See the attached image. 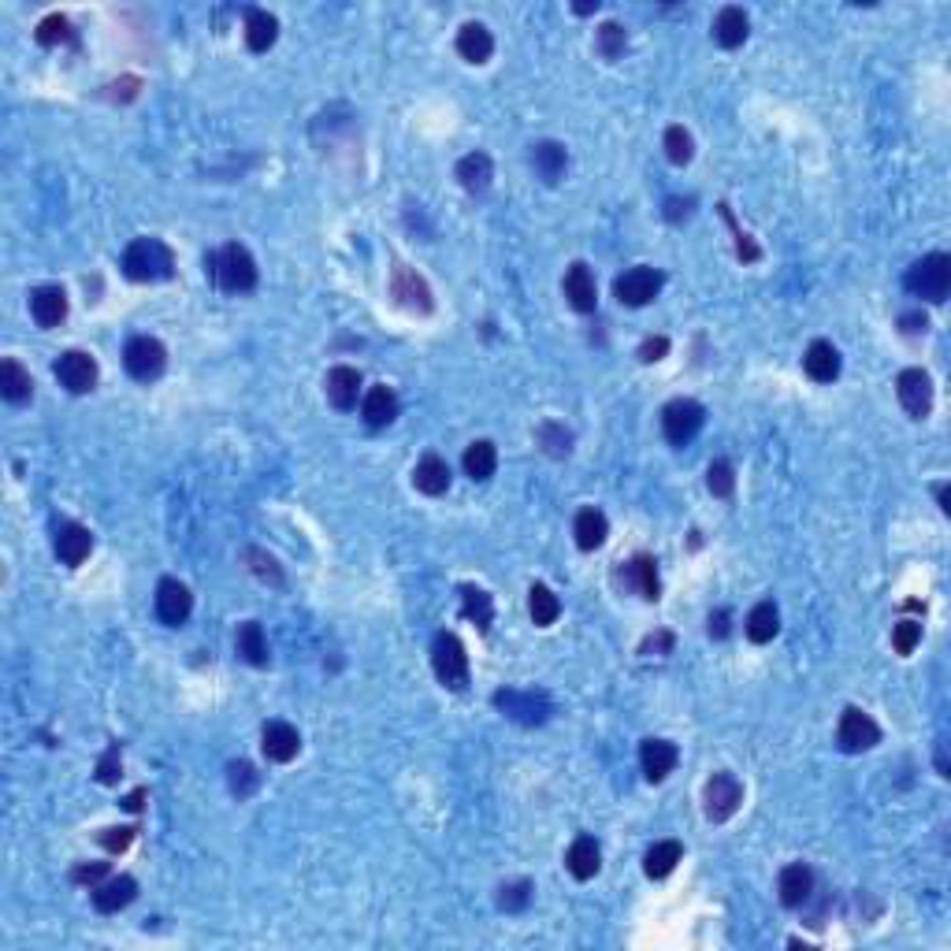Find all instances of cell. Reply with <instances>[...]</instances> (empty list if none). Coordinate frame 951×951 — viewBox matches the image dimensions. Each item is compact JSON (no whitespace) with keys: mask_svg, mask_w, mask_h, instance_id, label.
Listing matches in <instances>:
<instances>
[{"mask_svg":"<svg viewBox=\"0 0 951 951\" xmlns=\"http://www.w3.org/2000/svg\"><path fill=\"white\" fill-rule=\"evenodd\" d=\"M123 272L134 283H164L175 275V257L160 238H134L123 253Z\"/></svg>","mask_w":951,"mask_h":951,"instance_id":"cell-1","label":"cell"},{"mask_svg":"<svg viewBox=\"0 0 951 951\" xmlns=\"http://www.w3.org/2000/svg\"><path fill=\"white\" fill-rule=\"evenodd\" d=\"M209 272L223 294H249V290L257 287V264L249 257V249L238 246V242H227V246H220L212 253Z\"/></svg>","mask_w":951,"mask_h":951,"instance_id":"cell-2","label":"cell"},{"mask_svg":"<svg viewBox=\"0 0 951 951\" xmlns=\"http://www.w3.org/2000/svg\"><path fill=\"white\" fill-rule=\"evenodd\" d=\"M903 287L911 290L914 298L940 305L951 294V257L948 253H929L922 261H914L903 275Z\"/></svg>","mask_w":951,"mask_h":951,"instance_id":"cell-3","label":"cell"},{"mask_svg":"<svg viewBox=\"0 0 951 951\" xmlns=\"http://www.w3.org/2000/svg\"><path fill=\"white\" fill-rule=\"evenodd\" d=\"M431 669H435V677H439L443 688H469V654H465V643L454 632H439L435 636V643H431Z\"/></svg>","mask_w":951,"mask_h":951,"instance_id":"cell-4","label":"cell"},{"mask_svg":"<svg viewBox=\"0 0 951 951\" xmlns=\"http://www.w3.org/2000/svg\"><path fill=\"white\" fill-rule=\"evenodd\" d=\"M662 287H665V275L658 272V268H651V264H639V268H628L625 275H617L613 298L621 301V305H628V309H643V305H651V301L662 294Z\"/></svg>","mask_w":951,"mask_h":951,"instance_id":"cell-5","label":"cell"},{"mask_svg":"<svg viewBox=\"0 0 951 951\" xmlns=\"http://www.w3.org/2000/svg\"><path fill=\"white\" fill-rule=\"evenodd\" d=\"M123 368H127L131 379H138V383H153V379H160L164 376V368H168V350H164V342L149 339V335L131 339L127 342V350H123Z\"/></svg>","mask_w":951,"mask_h":951,"instance_id":"cell-6","label":"cell"},{"mask_svg":"<svg viewBox=\"0 0 951 951\" xmlns=\"http://www.w3.org/2000/svg\"><path fill=\"white\" fill-rule=\"evenodd\" d=\"M836 743H840V751H847V755H862V751H870V747L881 743V729H877V721H873L866 710L847 706L844 714H840Z\"/></svg>","mask_w":951,"mask_h":951,"instance_id":"cell-7","label":"cell"},{"mask_svg":"<svg viewBox=\"0 0 951 951\" xmlns=\"http://www.w3.org/2000/svg\"><path fill=\"white\" fill-rule=\"evenodd\" d=\"M740 803H743V784L732 777V773H714L710 781H706V788H703V810H706V818L714 821V825H721V821H729L736 810H740Z\"/></svg>","mask_w":951,"mask_h":951,"instance_id":"cell-8","label":"cell"},{"mask_svg":"<svg viewBox=\"0 0 951 951\" xmlns=\"http://www.w3.org/2000/svg\"><path fill=\"white\" fill-rule=\"evenodd\" d=\"M703 405L691 402V398H677V402H669L662 409V431L665 439L673 446H688L695 435H699V428H703Z\"/></svg>","mask_w":951,"mask_h":951,"instance_id":"cell-9","label":"cell"},{"mask_svg":"<svg viewBox=\"0 0 951 951\" xmlns=\"http://www.w3.org/2000/svg\"><path fill=\"white\" fill-rule=\"evenodd\" d=\"M56 379H60V387H67L71 394H90L93 387H97V361H93L90 353L82 350H67L60 353V361L53 365Z\"/></svg>","mask_w":951,"mask_h":951,"instance_id":"cell-10","label":"cell"},{"mask_svg":"<svg viewBox=\"0 0 951 951\" xmlns=\"http://www.w3.org/2000/svg\"><path fill=\"white\" fill-rule=\"evenodd\" d=\"M896 394H899V405L907 409V417L914 420L929 417V409H933V379H929V372H922V368L899 372Z\"/></svg>","mask_w":951,"mask_h":951,"instance_id":"cell-11","label":"cell"},{"mask_svg":"<svg viewBox=\"0 0 951 951\" xmlns=\"http://www.w3.org/2000/svg\"><path fill=\"white\" fill-rule=\"evenodd\" d=\"M391 298L398 301L402 309H409V313H431V309H435L428 283H424L413 268H405V264H398L391 272Z\"/></svg>","mask_w":951,"mask_h":951,"instance_id":"cell-12","label":"cell"},{"mask_svg":"<svg viewBox=\"0 0 951 951\" xmlns=\"http://www.w3.org/2000/svg\"><path fill=\"white\" fill-rule=\"evenodd\" d=\"M190 610H194V595H190V587L179 584V580H160L157 584V617L164 621V625L179 628L190 621Z\"/></svg>","mask_w":951,"mask_h":951,"instance_id":"cell-13","label":"cell"},{"mask_svg":"<svg viewBox=\"0 0 951 951\" xmlns=\"http://www.w3.org/2000/svg\"><path fill=\"white\" fill-rule=\"evenodd\" d=\"M495 706L502 714L513 717V721H521V725H543L550 714V703L543 695H535V691H498Z\"/></svg>","mask_w":951,"mask_h":951,"instance_id":"cell-14","label":"cell"},{"mask_svg":"<svg viewBox=\"0 0 951 951\" xmlns=\"http://www.w3.org/2000/svg\"><path fill=\"white\" fill-rule=\"evenodd\" d=\"M53 547H56V558L75 569V565H82V561L90 558L93 535H90V528H82V524H75V521H60L56 524V535H53Z\"/></svg>","mask_w":951,"mask_h":951,"instance_id":"cell-15","label":"cell"},{"mask_svg":"<svg viewBox=\"0 0 951 951\" xmlns=\"http://www.w3.org/2000/svg\"><path fill=\"white\" fill-rule=\"evenodd\" d=\"M261 747L264 755H268V762H279V766H287V762H294L301 751V736L298 729L290 725V721H268L261 732Z\"/></svg>","mask_w":951,"mask_h":951,"instance_id":"cell-16","label":"cell"},{"mask_svg":"<svg viewBox=\"0 0 951 951\" xmlns=\"http://www.w3.org/2000/svg\"><path fill=\"white\" fill-rule=\"evenodd\" d=\"M680 762V751L677 743L669 740H643V747H639V766H643V777L651 784H662L673 769H677Z\"/></svg>","mask_w":951,"mask_h":951,"instance_id":"cell-17","label":"cell"},{"mask_svg":"<svg viewBox=\"0 0 951 951\" xmlns=\"http://www.w3.org/2000/svg\"><path fill=\"white\" fill-rule=\"evenodd\" d=\"M93 892V907L101 914H119L123 907H131L134 896H138V881L127 877V873H116V877H105Z\"/></svg>","mask_w":951,"mask_h":951,"instance_id":"cell-18","label":"cell"},{"mask_svg":"<svg viewBox=\"0 0 951 951\" xmlns=\"http://www.w3.org/2000/svg\"><path fill=\"white\" fill-rule=\"evenodd\" d=\"M561 290H565V301L573 305L576 313H595V305H599V287H595V275H591V268H587L584 261H576L573 268L565 272Z\"/></svg>","mask_w":951,"mask_h":951,"instance_id":"cell-19","label":"cell"},{"mask_svg":"<svg viewBox=\"0 0 951 951\" xmlns=\"http://www.w3.org/2000/svg\"><path fill=\"white\" fill-rule=\"evenodd\" d=\"M324 391H327V402L335 405L339 413H350L353 405H357V398H361V372L350 365H335L324 379Z\"/></svg>","mask_w":951,"mask_h":951,"instance_id":"cell-20","label":"cell"},{"mask_svg":"<svg viewBox=\"0 0 951 951\" xmlns=\"http://www.w3.org/2000/svg\"><path fill=\"white\" fill-rule=\"evenodd\" d=\"M621 584L632 587L639 599L647 602H658L662 599V580H658V561L647 558V554H639V558H632L621 569Z\"/></svg>","mask_w":951,"mask_h":951,"instance_id":"cell-21","label":"cell"},{"mask_svg":"<svg viewBox=\"0 0 951 951\" xmlns=\"http://www.w3.org/2000/svg\"><path fill=\"white\" fill-rule=\"evenodd\" d=\"M814 892V870L807 862H788L777 877V896H781L784 907H803Z\"/></svg>","mask_w":951,"mask_h":951,"instance_id":"cell-22","label":"cell"},{"mask_svg":"<svg viewBox=\"0 0 951 951\" xmlns=\"http://www.w3.org/2000/svg\"><path fill=\"white\" fill-rule=\"evenodd\" d=\"M30 316L38 327H60L67 320L64 287H38L30 294Z\"/></svg>","mask_w":951,"mask_h":951,"instance_id":"cell-23","label":"cell"},{"mask_svg":"<svg viewBox=\"0 0 951 951\" xmlns=\"http://www.w3.org/2000/svg\"><path fill=\"white\" fill-rule=\"evenodd\" d=\"M413 487H417L420 495L428 498H439L450 491V465H446L439 454H428L417 461V469H413Z\"/></svg>","mask_w":951,"mask_h":951,"instance_id":"cell-24","label":"cell"},{"mask_svg":"<svg viewBox=\"0 0 951 951\" xmlns=\"http://www.w3.org/2000/svg\"><path fill=\"white\" fill-rule=\"evenodd\" d=\"M747 34H751V19H747L743 8L729 4V8H721V12L714 15V41L721 49H740L743 41H747Z\"/></svg>","mask_w":951,"mask_h":951,"instance_id":"cell-25","label":"cell"},{"mask_svg":"<svg viewBox=\"0 0 951 951\" xmlns=\"http://www.w3.org/2000/svg\"><path fill=\"white\" fill-rule=\"evenodd\" d=\"M803 368H807V376L814 383H833L840 376V350L825 339L810 342L807 353H803Z\"/></svg>","mask_w":951,"mask_h":951,"instance_id":"cell-26","label":"cell"},{"mask_svg":"<svg viewBox=\"0 0 951 951\" xmlns=\"http://www.w3.org/2000/svg\"><path fill=\"white\" fill-rule=\"evenodd\" d=\"M532 168L547 186L561 183V175H565V168H569V153H565V145L561 142H535L532 145Z\"/></svg>","mask_w":951,"mask_h":951,"instance_id":"cell-27","label":"cell"},{"mask_svg":"<svg viewBox=\"0 0 951 951\" xmlns=\"http://www.w3.org/2000/svg\"><path fill=\"white\" fill-rule=\"evenodd\" d=\"M602 866V851L591 836H576L573 847L565 851V870L573 873L576 881H591Z\"/></svg>","mask_w":951,"mask_h":951,"instance_id":"cell-28","label":"cell"},{"mask_svg":"<svg viewBox=\"0 0 951 951\" xmlns=\"http://www.w3.org/2000/svg\"><path fill=\"white\" fill-rule=\"evenodd\" d=\"M457 53H461V60H469V64H487L491 53H495L491 30L483 27V23H465V27L457 30Z\"/></svg>","mask_w":951,"mask_h":951,"instance_id":"cell-29","label":"cell"},{"mask_svg":"<svg viewBox=\"0 0 951 951\" xmlns=\"http://www.w3.org/2000/svg\"><path fill=\"white\" fill-rule=\"evenodd\" d=\"M573 535H576V547L580 550H599L602 543H606V535H610L606 513L595 506L580 509V513H576V524H573Z\"/></svg>","mask_w":951,"mask_h":951,"instance_id":"cell-30","label":"cell"},{"mask_svg":"<svg viewBox=\"0 0 951 951\" xmlns=\"http://www.w3.org/2000/svg\"><path fill=\"white\" fill-rule=\"evenodd\" d=\"M491 179H495V164H491V157L480 153V149L457 160V183L465 186L469 194H483V190L491 186Z\"/></svg>","mask_w":951,"mask_h":951,"instance_id":"cell-31","label":"cell"},{"mask_svg":"<svg viewBox=\"0 0 951 951\" xmlns=\"http://www.w3.org/2000/svg\"><path fill=\"white\" fill-rule=\"evenodd\" d=\"M361 413H365L368 428H387V424L398 417V394H394L387 383H379V387H372V391L365 394Z\"/></svg>","mask_w":951,"mask_h":951,"instance_id":"cell-32","label":"cell"},{"mask_svg":"<svg viewBox=\"0 0 951 951\" xmlns=\"http://www.w3.org/2000/svg\"><path fill=\"white\" fill-rule=\"evenodd\" d=\"M0 394L8 398L12 405H23L34 398V379H30V372L19 361H0Z\"/></svg>","mask_w":951,"mask_h":951,"instance_id":"cell-33","label":"cell"},{"mask_svg":"<svg viewBox=\"0 0 951 951\" xmlns=\"http://www.w3.org/2000/svg\"><path fill=\"white\" fill-rule=\"evenodd\" d=\"M684 859V847H680V840H658V844L643 855V873L647 877H654V881H662V877H669V873L677 870V862Z\"/></svg>","mask_w":951,"mask_h":951,"instance_id":"cell-34","label":"cell"},{"mask_svg":"<svg viewBox=\"0 0 951 951\" xmlns=\"http://www.w3.org/2000/svg\"><path fill=\"white\" fill-rule=\"evenodd\" d=\"M235 651L242 662L249 665H268V639H264V628L257 621H242L235 632Z\"/></svg>","mask_w":951,"mask_h":951,"instance_id":"cell-35","label":"cell"},{"mask_svg":"<svg viewBox=\"0 0 951 951\" xmlns=\"http://www.w3.org/2000/svg\"><path fill=\"white\" fill-rule=\"evenodd\" d=\"M275 38H279V19H275L272 12L253 8V12L246 15V45L253 53H268L275 45Z\"/></svg>","mask_w":951,"mask_h":951,"instance_id":"cell-36","label":"cell"},{"mask_svg":"<svg viewBox=\"0 0 951 951\" xmlns=\"http://www.w3.org/2000/svg\"><path fill=\"white\" fill-rule=\"evenodd\" d=\"M461 465H465V476H469V480H476V483L491 480L498 469L495 443H491V439H476V443L465 450V461H461Z\"/></svg>","mask_w":951,"mask_h":951,"instance_id":"cell-37","label":"cell"},{"mask_svg":"<svg viewBox=\"0 0 951 951\" xmlns=\"http://www.w3.org/2000/svg\"><path fill=\"white\" fill-rule=\"evenodd\" d=\"M781 632V613L773 602H758L755 610L747 613V639L751 643H769V639Z\"/></svg>","mask_w":951,"mask_h":951,"instance_id":"cell-38","label":"cell"},{"mask_svg":"<svg viewBox=\"0 0 951 951\" xmlns=\"http://www.w3.org/2000/svg\"><path fill=\"white\" fill-rule=\"evenodd\" d=\"M528 613H532V621L539 628H550L561 617L558 595H554L547 584H532V591H528Z\"/></svg>","mask_w":951,"mask_h":951,"instance_id":"cell-39","label":"cell"},{"mask_svg":"<svg viewBox=\"0 0 951 951\" xmlns=\"http://www.w3.org/2000/svg\"><path fill=\"white\" fill-rule=\"evenodd\" d=\"M461 610H465V617L476 621L483 632L491 628V613H495V606H491V595H487L483 587H472V584L461 587Z\"/></svg>","mask_w":951,"mask_h":951,"instance_id":"cell-40","label":"cell"},{"mask_svg":"<svg viewBox=\"0 0 951 951\" xmlns=\"http://www.w3.org/2000/svg\"><path fill=\"white\" fill-rule=\"evenodd\" d=\"M535 439H539V446H543L550 457H569V450H573V431L565 428V424H558V420L539 424Z\"/></svg>","mask_w":951,"mask_h":951,"instance_id":"cell-41","label":"cell"},{"mask_svg":"<svg viewBox=\"0 0 951 951\" xmlns=\"http://www.w3.org/2000/svg\"><path fill=\"white\" fill-rule=\"evenodd\" d=\"M595 49H599L602 60H621L628 49V34L621 23H602L599 38H595Z\"/></svg>","mask_w":951,"mask_h":951,"instance_id":"cell-42","label":"cell"},{"mask_svg":"<svg viewBox=\"0 0 951 951\" xmlns=\"http://www.w3.org/2000/svg\"><path fill=\"white\" fill-rule=\"evenodd\" d=\"M706 487H710L714 498H732V491H736V469H732L725 457H717L714 465L706 469Z\"/></svg>","mask_w":951,"mask_h":951,"instance_id":"cell-43","label":"cell"},{"mask_svg":"<svg viewBox=\"0 0 951 951\" xmlns=\"http://www.w3.org/2000/svg\"><path fill=\"white\" fill-rule=\"evenodd\" d=\"M665 157L673 160L677 168L691 164V157H695V142H691V134L684 131V127H669V131H665Z\"/></svg>","mask_w":951,"mask_h":951,"instance_id":"cell-44","label":"cell"},{"mask_svg":"<svg viewBox=\"0 0 951 951\" xmlns=\"http://www.w3.org/2000/svg\"><path fill=\"white\" fill-rule=\"evenodd\" d=\"M227 784H231V792H235L238 799H249V795L257 792V784H261V773L249 766V762H231V766H227Z\"/></svg>","mask_w":951,"mask_h":951,"instance_id":"cell-45","label":"cell"},{"mask_svg":"<svg viewBox=\"0 0 951 951\" xmlns=\"http://www.w3.org/2000/svg\"><path fill=\"white\" fill-rule=\"evenodd\" d=\"M532 903V881H509L498 888V907L506 914H517Z\"/></svg>","mask_w":951,"mask_h":951,"instance_id":"cell-46","label":"cell"},{"mask_svg":"<svg viewBox=\"0 0 951 951\" xmlns=\"http://www.w3.org/2000/svg\"><path fill=\"white\" fill-rule=\"evenodd\" d=\"M918 643H922V621H899V625H892V647H896V654H914Z\"/></svg>","mask_w":951,"mask_h":951,"instance_id":"cell-47","label":"cell"},{"mask_svg":"<svg viewBox=\"0 0 951 951\" xmlns=\"http://www.w3.org/2000/svg\"><path fill=\"white\" fill-rule=\"evenodd\" d=\"M717 212H721V220H725V223L732 227V238H736V253H740V261H747V264L758 261L762 253H758V246L751 242V235H743L740 227H736V220H732V209H729V205H717Z\"/></svg>","mask_w":951,"mask_h":951,"instance_id":"cell-48","label":"cell"},{"mask_svg":"<svg viewBox=\"0 0 951 951\" xmlns=\"http://www.w3.org/2000/svg\"><path fill=\"white\" fill-rule=\"evenodd\" d=\"M71 38V23H67V15H49V19H41L38 23V41L41 45H60V41Z\"/></svg>","mask_w":951,"mask_h":951,"instance_id":"cell-49","label":"cell"},{"mask_svg":"<svg viewBox=\"0 0 951 951\" xmlns=\"http://www.w3.org/2000/svg\"><path fill=\"white\" fill-rule=\"evenodd\" d=\"M134 833H138L134 825H119V829H105V833L97 836V840H101V847H105V851L119 855V851H127V847L134 844Z\"/></svg>","mask_w":951,"mask_h":951,"instance_id":"cell-50","label":"cell"},{"mask_svg":"<svg viewBox=\"0 0 951 951\" xmlns=\"http://www.w3.org/2000/svg\"><path fill=\"white\" fill-rule=\"evenodd\" d=\"M119 773H123V762H119V747L112 743V747L105 751V758L97 762V781H101V784H116Z\"/></svg>","mask_w":951,"mask_h":951,"instance_id":"cell-51","label":"cell"},{"mask_svg":"<svg viewBox=\"0 0 951 951\" xmlns=\"http://www.w3.org/2000/svg\"><path fill=\"white\" fill-rule=\"evenodd\" d=\"M665 353H669V339L658 335V339H647L639 346V361H643V365H654V361H662Z\"/></svg>","mask_w":951,"mask_h":951,"instance_id":"cell-52","label":"cell"},{"mask_svg":"<svg viewBox=\"0 0 951 951\" xmlns=\"http://www.w3.org/2000/svg\"><path fill=\"white\" fill-rule=\"evenodd\" d=\"M105 877H108L105 862H90V866H79V870H75V881H79V885H90V888H97Z\"/></svg>","mask_w":951,"mask_h":951,"instance_id":"cell-53","label":"cell"},{"mask_svg":"<svg viewBox=\"0 0 951 951\" xmlns=\"http://www.w3.org/2000/svg\"><path fill=\"white\" fill-rule=\"evenodd\" d=\"M706 628H710V636L714 639H725L732 632V617L729 610H714L710 613V621H706Z\"/></svg>","mask_w":951,"mask_h":951,"instance_id":"cell-54","label":"cell"},{"mask_svg":"<svg viewBox=\"0 0 951 951\" xmlns=\"http://www.w3.org/2000/svg\"><path fill=\"white\" fill-rule=\"evenodd\" d=\"M691 205H695L691 197H688V201H680V197H669V201H665V220H669V223L688 220V216H691Z\"/></svg>","mask_w":951,"mask_h":951,"instance_id":"cell-55","label":"cell"},{"mask_svg":"<svg viewBox=\"0 0 951 951\" xmlns=\"http://www.w3.org/2000/svg\"><path fill=\"white\" fill-rule=\"evenodd\" d=\"M669 647H673V636H669V632H658V636H647V639H643V654H651V651L665 654Z\"/></svg>","mask_w":951,"mask_h":951,"instance_id":"cell-56","label":"cell"},{"mask_svg":"<svg viewBox=\"0 0 951 951\" xmlns=\"http://www.w3.org/2000/svg\"><path fill=\"white\" fill-rule=\"evenodd\" d=\"M899 327H903L907 335H918V331L929 327V320H925V313H907V316H899Z\"/></svg>","mask_w":951,"mask_h":951,"instance_id":"cell-57","label":"cell"},{"mask_svg":"<svg viewBox=\"0 0 951 951\" xmlns=\"http://www.w3.org/2000/svg\"><path fill=\"white\" fill-rule=\"evenodd\" d=\"M142 803H145V792H131L127 799H123V807L127 810H142Z\"/></svg>","mask_w":951,"mask_h":951,"instance_id":"cell-58","label":"cell"},{"mask_svg":"<svg viewBox=\"0 0 951 951\" xmlns=\"http://www.w3.org/2000/svg\"><path fill=\"white\" fill-rule=\"evenodd\" d=\"M573 12L576 15H591V12H599V0L591 4V0H584V4H573Z\"/></svg>","mask_w":951,"mask_h":951,"instance_id":"cell-59","label":"cell"}]
</instances>
